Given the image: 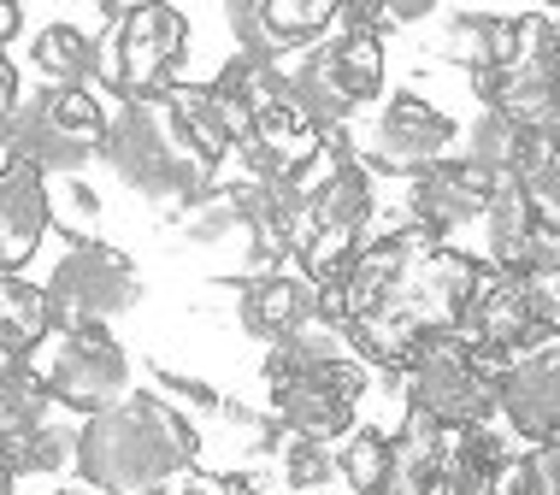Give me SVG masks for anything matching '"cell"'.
<instances>
[{
	"label": "cell",
	"mask_w": 560,
	"mask_h": 495,
	"mask_svg": "<svg viewBox=\"0 0 560 495\" xmlns=\"http://www.w3.org/2000/svg\"><path fill=\"white\" fill-rule=\"evenodd\" d=\"M377 95H384V42L366 30H337L290 71V107L319 137H348V125Z\"/></svg>",
	"instance_id": "52a82bcc"
},
{
	"label": "cell",
	"mask_w": 560,
	"mask_h": 495,
	"mask_svg": "<svg viewBox=\"0 0 560 495\" xmlns=\"http://www.w3.org/2000/svg\"><path fill=\"white\" fill-rule=\"evenodd\" d=\"M113 177L125 184L130 195H142L148 207H160L165 219H184L207 201L219 184V172H207L201 160H189V148L177 142L172 130V113L165 101H130V107L113 113V130H107V154Z\"/></svg>",
	"instance_id": "5b68a950"
},
{
	"label": "cell",
	"mask_w": 560,
	"mask_h": 495,
	"mask_svg": "<svg viewBox=\"0 0 560 495\" xmlns=\"http://www.w3.org/2000/svg\"><path fill=\"white\" fill-rule=\"evenodd\" d=\"M54 330L59 319L48 302V283H30V278L0 283V349H7V360H30Z\"/></svg>",
	"instance_id": "83f0119b"
},
{
	"label": "cell",
	"mask_w": 560,
	"mask_h": 495,
	"mask_svg": "<svg viewBox=\"0 0 560 495\" xmlns=\"http://www.w3.org/2000/svg\"><path fill=\"white\" fill-rule=\"evenodd\" d=\"M372 213H377V195H372L366 160L348 137H330L325 160L295 189V266L319 290H337L348 266L360 260V248L372 243L366 236Z\"/></svg>",
	"instance_id": "277c9868"
},
{
	"label": "cell",
	"mask_w": 560,
	"mask_h": 495,
	"mask_svg": "<svg viewBox=\"0 0 560 495\" xmlns=\"http://www.w3.org/2000/svg\"><path fill=\"white\" fill-rule=\"evenodd\" d=\"M54 213H59V224L71 231V243H95V224H101V195L89 189L83 177H71V184L54 195Z\"/></svg>",
	"instance_id": "1f68e13d"
},
{
	"label": "cell",
	"mask_w": 560,
	"mask_h": 495,
	"mask_svg": "<svg viewBox=\"0 0 560 495\" xmlns=\"http://www.w3.org/2000/svg\"><path fill=\"white\" fill-rule=\"evenodd\" d=\"M154 378H160V389H165V396H177V401H189V408H207V413H219L224 408V401L213 396V389H207V384H195V378H184V372H154Z\"/></svg>",
	"instance_id": "e575fe53"
},
{
	"label": "cell",
	"mask_w": 560,
	"mask_h": 495,
	"mask_svg": "<svg viewBox=\"0 0 560 495\" xmlns=\"http://www.w3.org/2000/svg\"><path fill=\"white\" fill-rule=\"evenodd\" d=\"M460 154L472 160V165H483L495 184H520V177L542 172V165H560V154H555L549 142H537L532 130H520L513 118L490 113V107L466 125V148H460Z\"/></svg>",
	"instance_id": "d4e9b609"
},
{
	"label": "cell",
	"mask_w": 560,
	"mask_h": 495,
	"mask_svg": "<svg viewBox=\"0 0 560 495\" xmlns=\"http://www.w3.org/2000/svg\"><path fill=\"white\" fill-rule=\"evenodd\" d=\"M384 448H389V431H354V437L342 443V484L354 495H377V484H384Z\"/></svg>",
	"instance_id": "4dcf8cb0"
},
{
	"label": "cell",
	"mask_w": 560,
	"mask_h": 495,
	"mask_svg": "<svg viewBox=\"0 0 560 495\" xmlns=\"http://www.w3.org/2000/svg\"><path fill=\"white\" fill-rule=\"evenodd\" d=\"M201 460V431L154 389H130L118 408L83 419L78 472L101 495H165Z\"/></svg>",
	"instance_id": "7a4b0ae2"
},
{
	"label": "cell",
	"mask_w": 560,
	"mask_h": 495,
	"mask_svg": "<svg viewBox=\"0 0 560 495\" xmlns=\"http://www.w3.org/2000/svg\"><path fill=\"white\" fill-rule=\"evenodd\" d=\"M165 113H172V130H177V142L189 148V160H201L207 172H219V165L236 154V130H231V118H224V107H219L213 83L172 89V95H165Z\"/></svg>",
	"instance_id": "4316f807"
},
{
	"label": "cell",
	"mask_w": 560,
	"mask_h": 495,
	"mask_svg": "<svg viewBox=\"0 0 560 495\" xmlns=\"http://www.w3.org/2000/svg\"><path fill=\"white\" fill-rule=\"evenodd\" d=\"M219 495H266L254 478H219Z\"/></svg>",
	"instance_id": "8d00e7d4"
},
{
	"label": "cell",
	"mask_w": 560,
	"mask_h": 495,
	"mask_svg": "<svg viewBox=\"0 0 560 495\" xmlns=\"http://www.w3.org/2000/svg\"><path fill=\"white\" fill-rule=\"evenodd\" d=\"M495 195H502V184H495L483 165H472L466 154H454V160L431 165V172H419L413 184H407V224L443 243V236L460 231V224L490 219Z\"/></svg>",
	"instance_id": "2e32d148"
},
{
	"label": "cell",
	"mask_w": 560,
	"mask_h": 495,
	"mask_svg": "<svg viewBox=\"0 0 560 495\" xmlns=\"http://www.w3.org/2000/svg\"><path fill=\"white\" fill-rule=\"evenodd\" d=\"M525 30H532V12H520V19H508V12H448L443 36H436V54L466 66L478 83V78L508 71L525 54Z\"/></svg>",
	"instance_id": "44dd1931"
},
{
	"label": "cell",
	"mask_w": 560,
	"mask_h": 495,
	"mask_svg": "<svg viewBox=\"0 0 560 495\" xmlns=\"http://www.w3.org/2000/svg\"><path fill=\"white\" fill-rule=\"evenodd\" d=\"M30 366L54 396V408H71L83 419L107 413L130 396V354L113 330H54L30 354Z\"/></svg>",
	"instance_id": "7c38bea8"
},
{
	"label": "cell",
	"mask_w": 560,
	"mask_h": 495,
	"mask_svg": "<svg viewBox=\"0 0 560 495\" xmlns=\"http://www.w3.org/2000/svg\"><path fill=\"white\" fill-rule=\"evenodd\" d=\"M48 302L59 330H107L142 302V272L107 243H71L48 272Z\"/></svg>",
	"instance_id": "4fadbf2b"
},
{
	"label": "cell",
	"mask_w": 560,
	"mask_h": 495,
	"mask_svg": "<svg viewBox=\"0 0 560 495\" xmlns=\"http://www.w3.org/2000/svg\"><path fill=\"white\" fill-rule=\"evenodd\" d=\"M224 24L236 36V54L254 59H307L319 42H330L342 30V7L337 0H231Z\"/></svg>",
	"instance_id": "9a60e30c"
},
{
	"label": "cell",
	"mask_w": 560,
	"mask_h": 495,
	"mask_svg": "<svg viewBox=\"0 0 560 495\" xmlns=\"http://www.w3.org/2000/svg\"><path fill=\"white\" fill-rule=\"evenodd\" d=\"M448 443H454V431L431 425L419 413H401V425L389 431V448H384V484H377V495H436L443 490V467H448Z\"/></svg>",
	"instance_id": "7402d4cb"
},
{
	"label": "cell",
	"mask_w": 560,
	"mask_h": 495,
	"mask_svg": "<svg viewBox=\"0 0 560 495\" xmlns=\"http://www.w3.org/2000/svg\"><path fill=\"white\" fill-rule=\"evenodd\" d=\"M454 142H460V125L436 101L407 89V95L384 101V113L372 118L366 142H360V160H366L372 177H407L413 184L419 172L454 160Z\"/></svg>",
	"instance_id": "5bb4252c"
},
{
	"label": "cell",
	"mask_w": 560,
	"mask_h": 495,
	"mask_svg": "<svg viewBox=\"0 0 560 495\" xmlns=\"http://www.w3.org/2000/svg\"><path fill=\"white\" fill-rule=\"evenodd\" d=\"M48 419H54V396L42 389L36 366L30 360H7V378H0V431H7V443H24Z\"/></svg>",
	"instance_id": "f1b7e54d"
},
{
	"label": "cell",
	"mask_w": 560,
	"mask_h": 495,
	"mask_svg": "<svg viewBox=\"0 0 560 495\" xmlns=\"http://www.w3.org/2000/svg\"><path fill=\"white\" fill-rule=\"evenodd\" d=\"M513 431L508 425H472V431H454L448 443V467H443V490L436 495H502L520 455L508 448Z\"/></svg>",
	"instance_id": "484cf974"
},
{
	"label": "cell",
	"mask_w": 560,
	"mask_h": 495,
	"mask_svg": "<svg viewBox=\"0 0 560 495\" xmlns=\"http://www.w3.org/2000/svg\"><path fill=\"white\" fill-rule=\"evenodd\" d=\"M189 66V19L165 0L118 12L107 30V89L118 101H165L184 89Z\"/></svg>",
	"instance_id": "8fae6325"
},
{
	"label": "cell",
	"mask_w": 560,
	"mask_h": 495,
	"mask_svg": "<svg viewBox=\"0 0 560 495\" xmlns=\"http://www.w3.org/2000/svg\"><path fill=\"white\" fill-rule=\"evenodd\" d=\"M278 478L290 490L301 495H325L330 478H342V460L330 455V443H313V437H295V431H283V443H278Z\"/></svg>",
	"instance_id": "f546056e"
},
{
	"label": "cell",
	"mask_w": 560,
	"mask_h": 495,
	"mask_svg": "<svg viewBox=\"0 0 560 495\" xmlns=\"http://www.w3.org/2000/svg\"><path fill=\"white\" fill-rule=\"evenodd\" d=\"M525 66L537 78H549L560 89V12H532V30H525Z\"/></svg>",
	"instance_id": "d6a6232c"
},
{
	"label": "cell",
	"mask_w": 560,
	"mask_h": 495,
	"mask_svg": "<svg viewBox=\"0 0 560 495\" xmlns=\"http://www.w3.org/2000/svg\"><path fill=\"white\" fill-rule=\"evenodd\" d=\"M502 425L525 448L560 443V349H542L502 372Z\"/></svg>",
	"instance_id": "ac0fdd59"
},
{
	"label": "cell",
	"mask_w": 560,
	"mask_h": 495,
	"mask_svg": "<svg viewBox=\"0 0 560 495\" xmlns=\"http://www.w3.org/2000/svg\"><path fill=\"white\" fill-rule=\"evenodd\" d=\"M48 495H101V490H89V484H66V490H48Z\"/></svg>",
	"instance_id": "74e56055"
},
{
	"label": "cell",
	"mask_w": 560,
	"mask_h": 495,
	"mask_svg": "<svg viewBox=\"0 0 560 495\" xmlns=\"http://www.w3.org/2000/svg\"><path fill=\"white\" fill-rule=\"evenodd\" d=\"M213 95H219V107H224V118H231V130H236V148H242L266 118L290 113V71H283L278 59L231 54L219 66V78H213Z\"/></svg>",
	"instance_id": "ffe728a7"
},
{
	"label": "cell",
	"mask_w": 560,
	"mask_h": 495,
	"mask_svg": "<svg viewBox=\"0 0 560 495\" xmlns=\"http://www.w3.org/2000/svg\"><path fill=\"white\" fill-rule=\"evenodd\" d=\"M330 319V295L313 283L307 272H271V278H242L236 290V325L248 330L254 342L278 349L295 330Z\"/></svg>",
	"instance_id": "e0dca14e"
},
{
	"label": "cell",
	"mask_w": 560,
	"mask_h": 495,
	"mask_svg": "<svg viewBox=\"0 0 560 495\" xmlns=\"http://www.w3.org/2000/svg\"><path fill=\"white\" fill-rule=\"evenodd\" d=\"M266 401L271 419L295 437L313 443H337L354 437L360 401L372 389V366L360 360V349L348 342V330L337 319H319L307 330H295L290 342L266 349Z\"/></svg>",
	"instance_id": "3957f363"
},
{
	"label": "cell",
	"mask_w": 560,
	"mask_h": 495,
	"mask_svg": "<svg viewBox=\"0 0 560 495\" xmlns=\"http://www.w3.org/2000/svg\"><path fill=\"white\" fill-rule=\"evenodd\" d=\"M483 283V266L472 254L436 243V236L413 231H384L360 248L348 278L330 295V319L348 330L372 372H407L413 354L431 342L460 337V319L472 307Z\"/></svg>",
	"instance_id": "6da1fadb"
},
{
	"label": "cell",
	"mask_w": 560,
	"mask_h": 495,
	"mask_svg": "<svg viewBox=\"0 0 560 495\" xmlns=\"http://www.w3.org/2000/svg\"><path fill=\"white\" fill-rule=\"evenodd\" d=\"M460 342L502 372L542 349H560V283L483 272L472 307L460 319Z\"/></svg>",
	"instance_id": "ba28073f"
},
{
	"label": "cell",
	"mask_w": 560,
	"mask_h": 495,
	"mask_svg": "<svg viewBox=\"0 0 560 495\" xmlns=\"http://www.w3.org/2000/svg\"><path fill=\"white\" fill-rule=\"evenodd\" d=\"M502 495H520V490H513V478H508V490H502Z\"/></svg>",
	"instance_id": "f35d334b"
},
{
	"label": "cell",
	"mask_w": 560,
	"mask_h": 495,
	"mask_svg": "<svg viewBox=\"0 0 560 495\" xmlns=\"http://www.w3.org/2000/svg\"><path fill=\"white\" fill-rule=\"evenodd\" d=\"M54 224L59 213H54L48 177L30 172V165H7L0 172V266H7V278H19V266L36 260V248L48 243Z\"/></svg>",
	"instance_id": "d6986e66"
},
{
	"label": "cell",
	"mask_w": 560,
	"mask_h": 495,
	"mask_svg": "<svg viewBox=\"0 0 560 495\" xmlns=\"http://www.w3.org/2000/svg\"><path fill=\"white\" fill-rule=\"evenodd\" d=\"M36 89H95L107 83V42L83 24H48L30 36Z\"/></svg>",
	"instance_id": "cb8c5ba5"
},
{
	"label": "cell",
	"mask_w": 560,
	"mask_h": 495,
	"mask_svg": "<svg viewBox=\"0 0 560 495\" xmlns=\"http://www.w3.org/2000/svg\"><path fill=\"white\" fill-rule=\"evenodd\" d=\"M107 130L113 113L95 101V89H36L0 125V148H7V165H30L42 177L71 184L89 160L107 154Z\"/></svg>",
	"instance_id": "8992f818"
},
{
	"label": "cell",
	"mask_w": 560,
	"mask_h": 495,
	"mask_svg": "<svg viewBox=\"0 0 560 495\" xmlns=\"http://www.w3.org/2000/svg\"><path fill=\"white\" fill-rule=\"evenodd\" d=\"M478 101L490 113H502L513 118L520 130H532L537 142H549L555 154H560V89L549 78H537L525 59H513L508 71H495V78H478Z\"/></svg>",
	"instance_id": "603a6c76"
},
{
	"label": "cell",
	"mask_w": 560,
	"mask_h": 495,
	"mask_svg": "<svg viewBox=\"0 0 560 495\" xmlns=\"http://www.w3.org/2000/svg\"><path fill=\"white\" fill-rule=\"evenodd\" d=\"M401 408L431 419V425H443V431L490 425V419H502V366H490L460 337L431 342L401 372Z\"/></svg>",
	"instance_id": "9c48e42d"
},
{
	"label": "cell",
	"mask_w": 560,
	"mask_h": 495,
	"mask_svg": "<svg viewBox=\"0 0 560 495\" xmlns=\"http://www.w3.org/2000/svg\"><path fill=\"white\" fill-rule=\"evenodd\" d=\"M513 490L520 495H560V443L555 448H525L513 467Z\"/></svg>",
	"instance_id": "836d02e7"
},
{
	"label": "cell",
	"mask_w": 560,
	"mask_h": 495,
	"mask_svg": "<svg viewBox=\"0 0 560 495\" xmlns=\"http://www.w3.org/2000/svg\"><path fill=\"white\" fill-rule=\"evenodd\" d=\"M483 248H490L495 272L560 283V165L502 184L490 219H483Z\"/></svg>",
	"instance_id": "30bf717a"
},
{
	"label": "cell",
	"mask_w": 560,
	"mask_h": 495,
	"mask_svg": "<svg viewBox=\"0 0 560 495\" xmlns=\"http://www.w3.org/2000/svg\"><path fill=\"white\" fill-rule=\"evenodd\" d=\"M19 30H24V12L12 0H0V42H19Z\"/></svg>",
	"instance_id": "d590c367"
}]
</instances>
